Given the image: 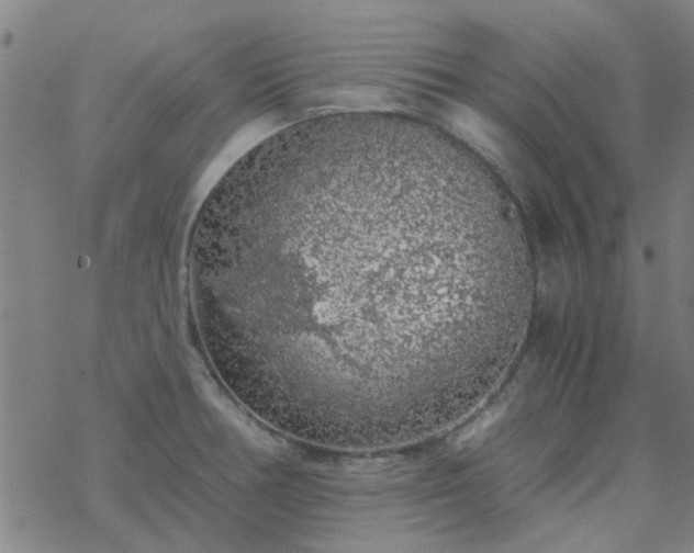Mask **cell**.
<instances>
[{"label":"cell","mask_w":694,"mask_h":553,"mask_svg":"<svg viewBox=\"0 0 694 553\" xmlns=\"http://www.w3.org/2000/svg\"><path fill=\"white\" fill-rule=\"evenodd\" d=\"M494 267L418 189L337 178L238 217L225 295L246 360L321 406L371 414L438 388L478 353Z\"/></svg>","instance_id":"6da1fadb"}]
</instances>
